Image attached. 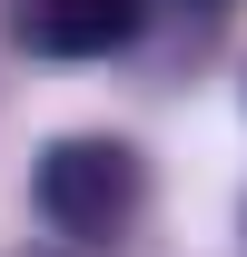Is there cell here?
I'll return each instance as SVG.
<instances>
[{
	"label": "cell",
	"instance_id": "3",
	"mask_svg": "<svg viewBox=\"0 0 247 257\" xmlns=\"http://www.w3.org/2000/svg\"><path fill=\"white\" fill-rule=\"evenodd\" d=\"M198 10H217V0H198Z\"/></svg>",
	"mask_w": 247,
	"mask_h": 257
},
{
	"label": "cell",
	"instance_id": "1",
	"mask_svg": "<svg viewBox=\"0 0 247 257\" xmlns=\"http://www.w3.org/2000/svg\"><path fill=\"white\" fill-rule=\"evenodd\" d=\"M139 198H149V168H139L129 139H50L40 168H30V208L69 247H119Z\"/></svg>",
	"mask_w": 247,
	"mask_h": 257
},
{
	"label": "cell",
	"instance_id": "2",
	"mask_svg": "<svg viewBox=\"0 0 247 257\" xmlns=\"http://www.w3.org/2000/svg\"><path fill=\"white\" fill-rule=\"evenodd\" d=\"M139 20H149V0H20L10 10L20 50H40V60H109L139 40Z\"/></svg>",
	"mask_w": 247,
	"mask_h": 257
}]
</instances>
